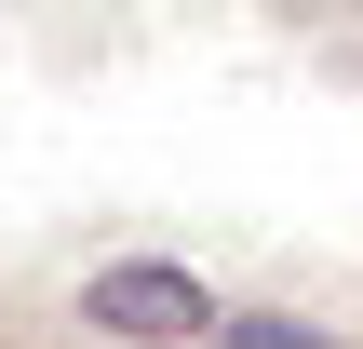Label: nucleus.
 <instances>
[{"label":"nucleus","mask_w":363,"mask_h":349,"mask_svg":"<svg viewBox=\"0 0 363 349\" xmlns=\"http://www.w3.org/2000/svg\"><path fill=\"white\" fill-rule=\"evenodd\" d=\"M81 323L121 349H202L229 323V296L202 282V269H175V256H108L94 282H81Z\"/></svg>","instance_id":"1"},{"label":"nucleus","mask_w":363,"mask_h":349,"mask_svg":"<svg viewBox=\"0 0 363 349\" xmlns=\"http://www.w3.org/2000/svg\"><path fill=\"white\" fill-rule=\"evenodd\" d=\"M216 349H350V336H323V323H296V309H229Z\"/></svg>","instance_id":"2"}]
</instances>
